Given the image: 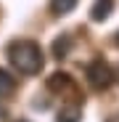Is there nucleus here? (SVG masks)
<instances>
[{"instance_id": "f257e3e1", "label": "nucleus", "mask_w": 119, "mask_h": 122, "mask_svg": "<svg viewBox=\"0 0 119 122\" xmlns=\"http://www.w3.org/2000/svg\"><path fill=\"white\" fill-rule=\"evenodd\" d=\"M8 61L21 72V74H40L43 69V51L32 40H19L8 48Z\"/></svg>"}, {"instance_id": "f03ea898", "label": "nucleus", "mask_w": 119, "mask_h": 122, "mask_svg": "<svg viewBox=\"0 0 119 122\" xmlns=\"http://www.w3.org/2000/svg\"><path fill=\"white\" fill-rule=\"evenodd\" d=\"M87 82L95 90H106L114 82V69L106 64V61H93V64L87 66Z\"/></svg>"}, {"instance_id": "7ed1b4c3", "label": "nucleus", "mask_w": 119, "mask_h": 122, "mask_svg": "<svg viewBox=\"0 0 119 122\" xmlns=\"http://www.w3.org/2000/svg\"><path fill=\"white\" fill-rule=\"evenodd\" d=\"M111 11H114V0H95L90 8V16H93V21H106Z\"/></svg>"}, {"instance_id": "20e7f679", "label": "nucleus", "mask_w": 119, "mask_h": 122, "mask_svg": "<svg viewBox=\"0 0 119 122\" xmlns=\"http://www.w3.org/2000/svg\"><path fill=\"white\" fill-rule=\"evenodd\" d=\"M16 93V80L8 69H0V98H8Z\"/></svg>"}, {"instance_id": "39448f33", "label": "nucleus", "mask_w": 119, "mask_h": 122, "mask_svg": "<svg viewBox=\"0 0 119 122\" xmlns=\"http://www.w3.org/2000/svg\"><path fill=\"white\" fill-rule=\"evenodd\" d=\"M56 122H82V109L79 106H64L56 114Z\"/></svg>"}, {"instance_id": "423d86ee", "label": "nucleus", "mask_w": 119, "mask_h": 122, "mask_svg": "<svg viewBox=\"0 0 119 122\" xmlns=\"http://www.w3.org/2000/svg\"><path fill=\"white\" fill-rule=\"evenodd\" d=\"M77 8V0H50V13L53 16H66Z\"/></svg>"}, {"instance_id": "0eeeda50", "label": "nucleus", "mask_w": 119, "mask_h": 122, "mask_svg": "<svg viewBox=\"0 0 119 122\" xmlns=\"http://www.w3.org/2000/svg\"><path fill=\"white\" fill-rule=\"evenodd\" d=\"M69 85H74L71 82V77L69 74H64V72H58V74H50V80H48V88L50 90H64V88H69Z\"/></svg>"}, {"instance_id": "6e6552de", "label": "nucleus", "mask_w": 119, "mask_h": 122, "mask_svg": "<svg viewBox=\"0 0 119 122\" xmlns=\"http://www.w3.org/2000/svg\"><path fill=\"white\" fill-rule=\"evenodd\" d=\"M69 48H71V43H69V35H61V37L56 40V45H53V53H56V58H64Z\"/></svg>"}, {"instance_id": "1a4fd4ad", "label": "nucleus", "mask_w": 119, "mask_h": 122, "mask_svg": "<svg viewBox=\"0 0 119 122\" xmlns=\"http://www.w3.org/2000/svg\"><path fill=\"white\" fill-rule=\"evenodd\" d=\"M0 122H8V112H5L3 106H0Z\"/></svg>"}, {"instance_id": "9d476101", "label": "nucleus", "mask_w": 119, "mask_h": 122, "mask_svg": "<svg viewBox=\"0 0 119 122\" xmlns=\"http://www.w3.org/2000/svg\"><path fill=\"white\" fill-rule=\"evenodd\" d=\"M106 122H119V114H114V117H109Z\"/></svg>"}, {"instance_id": "9b49d317", "label": "nucleus", "mask_w": 119, "mask_h": 122, "mask_svg": "<svg viewBox=\"0 0 119 122\" xmlns=\"http://www.w3.org/2000/svg\"><path fill=\"white\" fill-rule=\"evenodd\" d=\"M114 45H116V48H119V32H116V35H114Z\"/></svg>"}, {"instance_id": "f8f14e48", "label": "nucleus", "mask_w": 119, "mask_h": 122, "mask_svg": "<svg viewBox=\"0 0 119 122\" xmlns=\"http://www.w3.org/2000/svg\"><path fill=\"white\" fill-rule=\"evenodd\" d=\"M114 77H119V66H116V69H114Z\"/></svg>"}, {"instance_id": "ddd939ff", "label": "nucleus", "mask_w": 119, "mask_h": 122, "mask_svg": "<svg viewBox=\"0 0 119 122\" xmlns=\"http://www.w3.org/2000/svg\"><path fill=\"white\" fill-rule=\"evenodd\" d=\"M19 122H27V119H19Z\"/></svg>"}]
</instances>
